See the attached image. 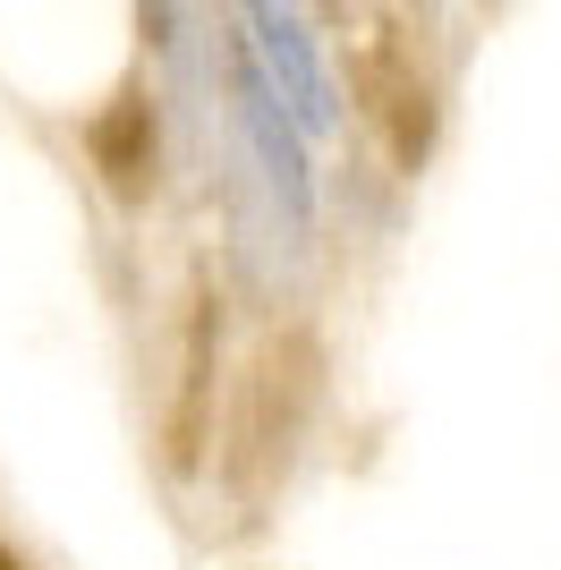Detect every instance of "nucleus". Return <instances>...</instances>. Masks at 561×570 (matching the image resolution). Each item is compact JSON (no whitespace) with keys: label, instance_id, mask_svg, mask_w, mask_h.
<instances>
[{"label":"nucleus","instance_id":"nucleus-1","mask_svg":"<svg viewBox=\"0 0 561 570\" xmlns=\"http://www.w3.org/2000/svg\"><path fill=\"white\" fill-rule=\"evenodd\" d=\"M222 222H230V264L273 298L306 273L315 256V214H324V188H315V145L280 119V102L256 86V69L238 60L230 43V111H222Z\"/></svg>","mask_w":561,"mask_h":570},{"label":"nucleus","instance_id":"nucleus-2","mask_svg":"<svg viewBox=\"0 0 561 570\" xmlns=\"http://www.w3.org/2000/svg\"><path fill=\"white\" fill-rule=\"evenodd\" d=\"M238 60L256 69V86L280 102V119L298 128L306 145H332L341 128H350V111H341V77H332V51L324 35H315V18L306 9H238Z\"/></svg>","mask_w":561,"mask_h":570},{"label":"nucleus","instance_id":"nucleus-3","mask_svg":"<svg viewBox=\"0 0 561 570\" xmlns=\"http://www.w3.org/2000/svg\"><path fill=\"white\" fill-rule=\"evenodd\" d=\"M0 570H26V562H18V553H0Z\"/></svg>","mask_w":561,"mask_h":570}]
</instances>
